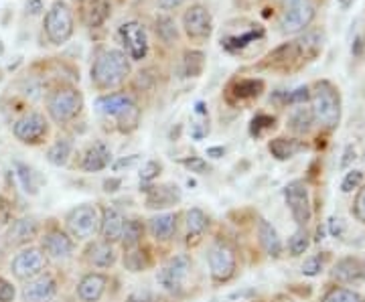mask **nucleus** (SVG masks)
<instances>
[{
  "instance_id": "obj_26",
  "label": "nucleus",
  "mask_w": 365,
  "mask_h": 302,
  "mask_svg": "<svg viewBox=\"0 0 365 302\" xmlns=\"http://www.w3.org/2000/svg\"><path fill=\"white\" fill-rule=\"evenodd\" d=\"M150 234L155 239H160V241H167L173 237L175 229H177V217L173 213H163V215H157L150 219Z\"/></svg>"
},
{
  "instance_id": "obj_50",
  "label": "nucleus",
  "mask_w": 365,
  "mask_h": 302,
  "mask_svg": "<svg viewBox=\"0 0 365 302\" xmlns=\"http://www.w3.org/2000/svg\"><path fill=\"white\" fill-rule=\"evenodd\" d=\"M157 2L158 9H163V11H175L182 4V0H157Z\"/></svg>"
},
{
  "instance_id": "obj_1",
  "label": "nucleus",
  "mask_w": 365,
  "mask_h": 302,
  "mask_svg": "<svg viewBox=\"0 0 365 302\" xmlns=\"http://www.w3.org/2000/svg\"><path fill=\"white\" fill-rule=\"evenodd\" d=\"M130 73V63L126 53L118 49H104L91 66V81L100 90L118 88Z\"/></svg>"
},
{
  "instance_id": "obj_40",
  "label": "nucleus",
  "mask_w": 365,
  "mask_h": 302,
  "mask_svg": "<svg viewBox=\"0 0 365 302\" xmlns=\"http://www.w3.org/2000/svg\"><path fill=\"white\" fill-rule=\"evenodd\" d=\"M274 122H276V120H274L272 116H266V114H260V116H256V118L252 120V128H250L252 136H260L264 130H268V128H274Z\"/></svg>"
},
{
  "instance_id": "obj_16",
  "label": "nucleus",
  "mask_w": 365,
  "mask_h": 302,
  "mask_svg": "<svg viewBox=\"0 0 365 302\" xmlns=\"http://www.w3.org/2000/svg\"><path fill=\"white\" fill-rule=\"evenodd\" d=\"M146 191V205L150 209H163L170 207L181 199V191L175 184H163V187H148Z\"/></svg>"
},
{
  "instance_id": "obj_31",
  "label": "nucleus",
  "mask_w": 365,
  "mask_h": 302,
  "mask_svg": "<svg viewBox=\"0 0 365 302\" xmlns=\"http://www.w3.org/2000/svg\"><path fill=\"white\" fill-rule=\"evenodd\" d=\"M264 92V81L262 79H242L234 85V93L240 100L258 98Z\"/></svg>"
},
{
  "instance_id": "obj_47",
  "label": "nucleus",
  "mask_w": 365,
  "mask_h": 302,
  "mask_svg": "<svg viewBox=\"0 0 365 302\" xmlns=\"http://www.w3.org/2000/svg\"><path fill=\"white\" fill-rule=\"evenodd\" d=\"M158 172H160V165L155 162V160H150V162L144 165V169L140 171V179H143V181H153Z\"/></svg>"
},
{
  "instance_id": "obj_15",
  "label": "nucleus",
  "mask_w": 365,
  "mask_h": 302,
  "mask_svg": "<svg viewBox=\"0 0 365 302\" xmlns=\"http://www.w3.org/2000/svg\"><path fill=\"white\" fill-rule=\"evenodd\" d=\"M57 294V284L51 276H37L26 282L23 288V301L25 302H51Z\"/></svg>"
},
{
  "instance_id": "obj_11",
  "label": "nucleus",
  "mask_w": 365,
  "mask_h": 302,
  "mask_svg": "<svg viewBox=\"0 0 365 302\" xmlns=\"http://www.w3.org/2000/svg\"><path fill=\"white\" fill-rule=\"evenodd\" d=\"M98 224H100L98 211L91 205H79L67 217V229H69L71 236L78 237V239H90L96 234Z\"/></svg>"
},
{
  "instance_id": "obj_43",
  "label": "nucleus",
  "mask_w": 365,
  "mask_h": 302,
  "mask_svg": "<svg viewBox=\"0 0 365 302\" xmlns=\"http://www.w3.org/2000/svg\"><path fill=\"white\" fill-rule=\"evenodd\" d=\"M353 215L365 224V187L364 189H359V193H357V197H355V203H353Z\"/></svg>"
},
{
  "instance_id": "obj_4",
  "label": "nucleus",
  "mask_w": 365,
  "mask_h": 302,
  "mask_svg": "<svg viewBox=\"0 0 365 302\" xmlns=\"http://www.w3.org/2000/svg\"><path fill=\"white\" fill-rule=\"evenodd\" d=\"M45 35L53 45H63L73 35V13L66 0H55L45 14Z\"/></svg>"
},
{
  "instance_id": "obj_39",
  "label": "nucleus",
  "mask_w": 365,
  "mask_h": 302,
  "mask_svg": "<svg viewBox=\"0 0 365 302\" xmlns=\"http://www.w3.org/2000/svg\"><path fill=\"white\" fill-rule=\"evenodd\" d=\"M16 177H19V181H21V184H23V189H25L26 193H31V195H35V193H37V184L33 183L35 172L31 171L26 165L16 162Z\"/></svg>"
},
{
  "instance_id": "obj_49",
  "label": "nucleus",
  "mask_w": 365,
  "mask_h": 302,
  "mask_svg": "<svg viewBox=\"0 0 365 302\" xmlns=\"http://www.w3.org/2000/svg\"><path fill=\"white\" fill-rule=\"evenodd\" d=\"M343 229H345L343 219H339V217H331V219H329V231H331V236L341 237L343 236Z\"/></svg>"
},
{
  "instance_id": "obj_52",
  "label": "nucleus",
  "mask_w": 365,
  "mask_h": 302,
  "mask_svg": "<svg viewBox=\"0 0 365 302\" xmlns=\"http://www.w3.org/2000/svg\"><path fill=\"white\" fill-rule=\"evenodd\" d=\"M43 11V4H41V0H31L29 4H26V13L31 14H37Z\"/></svg>"
},
{
  "instance_id": "obj_27",
  "label": "nucleus",
  "mask_w": 365,
  "mask_h": 302,
  "mask_svg": "<svg viewBox=\"0 0 365 302\" xmlns=\"http://www.w3.org/2000/svg\"><path fill=\"white\" fill-rule=\"evenodd\" d=\"M88 258H90V262L93 266H98V268H110V266H114L116 262V254H114V248H112V244H108V241H100V244H93L90 250H88Z\"/></svg>"
},
{
  "instance_id": "obj_6",
  "label": "nucleus",
  "mask_w": 365,
  "mask_h": 302,
  "mask_svg": "<svg viewBox=\"0 0 365 302\" xmlns=\"http://www.w3.org/2000/svg\"><path fill=\"white\" fill-rule=\"evenodd\" d=\"M81 105H83V98L73 88H61V90L53 92L47 100L49 116L59 124H66L69 120L76 118L81 112Z\"/></svg>"
},
{
  "instance_id": "obj_29",
  "label": "nucleus",
  "mask_w": 365,
  "mask_h": 302,
  "mask_svg": "<svg viewBox=\"0 0 365 302\" xmlns=\"http://www.w3.org/2000/svg\"><path fill=\"white\" fill-rule=\"evenodd\" d=\"M262 37H264V31H262L260 26H256V28H252V31L244 33V35H234V37L222 39V47L227 49V51H240V49L248 47L250 43H254L256 39H262Z\"/></svg>"
},
{
  "instance_id": "obj_30",
  "label": "nucleus",
  "mask_w": 365,
  "mask_h": 302,
  "mask_svg": "<svg viewBox=\"0 0 365 302\" xmlns=\"http://www.w3.org/2000/svg\"><path fill=\"white\" fill-rule=\"evenodd\" d=\"M203 66H205V55L201 51H187L182 55V76L185 78L201 76Z\"/></svg>"
},
{
  "instance_id": "obj_28",
  "label": "nucleus",
  "mask_w": 365,
  "mask_h": 302,
  "mask_svg": "<svg viewBox=\"0 0 365 302\" xmlns=\"http://www.w3.org/2000/svg\"><path fill=\"white\" fill-rule=\"evenodd\" d=\"M268 148H270V152H272L274 158H278V160H288V158H292L297 152L302 150V145L297 142V140H292V138L280 136V138L270 140Z\"/></svg>"
},
{
  "instance_id": "obj_22",
  "label": "nucleus",
  "mask_w": 365,
  "mask_h": 302,
  "mask_svg": "<svg viewBox=\"0 0 365 302\" xmlns=\"http://www.w3.org/2000/svg\"><path fill=\"white\" fill-rule=\"evenodd\" d=\"M37 231H39V227H37L35 219H26V217L16 219L11 227V231H9V244H14V246L26 244L37 236Z\"/></svg>"
},
{
  "instance_id": "obj_3",
  "label": "nucleus",
  "mask_w": 365,
  "mask_h": 302,
  "mask_svg": "<svg viewBox=\"0 0 365 302\" xmlns=\"http://www.w3.org/2000/svg\"><path fill=\"white\" fill-rule=\"evenodd\" d=\"M96 108L106 116L116 118L120 122V130L130 132L138 126V108L132 102L130 95H126V93L102 95V98H98Z\"/></svg>"
},
{
  "instance_id": "obj_32",
  "label": "nucleus",
  "mask_w": 365,
  "mask_h": 302,
  "mask_svg": "<svg viewBox=\"0 0 365 302\" xmlns=\"http://www.w3.org/2000/svg\"><path fill=\"white\" fill-rule=\"evenodd\" d=\"M187 229H189V239L203 236V231L207 229V215L201 209L187 211Z\"/></svg>"
},
{
  "instance_id": "obj_48",
  "label": "nucleus",
  "mask_w": 365,
  "mask_h": 302,
  "mask_svg": "<svg viewBox=\"0 0 365 302\" xmlns=\"http://www.w3.org/2000/svg\"><path fill=\"white\" fill-rule=\"evenodd\" d=\"M14 301V286L11 282H6L4 278H0V302H13Z\"/></svg>"
},
{
  "instance_id": "obj_54",
  "label": "nucleus",
  "mask_w": 365,
  "mask_h": 302,
  "mask_svg": "<svg viewBox=\"0 0 365 302\" xmlns=\"http://www.w3.org/2000/svg\"><path fill=\"white\" fill-rule=\"evenodd\" d=\"M223 152H225V150H223L222 146H213V148H207V155L213 158H222Z\"/></svg>"
},
{
  "instance_id": "obj_53",
  "label": "nucleus",
  "mask_w": 365,
  "mask_h": 302,
  "mask_svg": "<svg viewBox=\"0 0 365 302\" xmlns=\"http://www.w3.org/2000/svg\"><path fill=\"white\" fill-rule=\"evenodd\" d=\"M128 302H150V296H148V292H136L128 298Z\"/></svg>"
},
{
  "instance_id": "obj_38",
  "label": "nucleus",
  "mask_w": 365,
  "mask_h": 302,
  "mask_svg": "<svg viewBox=\"0 0 365 302\" xmlns=\"http://www.w3.org/2000/svg\"><path fill=\"white\" fill-rule=\"evenodd\" d=\"M309 248V234H307V229L304 227H300L299 231L294 234V236L290 237V241H288V250L292 256H300V254H304Z\"/></svg>"
},
{
  "instance_id": "obj_56",
  "label": "nucleus",
  "mask_w": 365,
  "mask_h": 302,
  "mask_svg": "<svg viewBox=\"0 0 365 302\" xmlns=\"http://www.w3.org/2000/svg\"><path fill=\"white\" fill-rule=\"evenodd\" d=\"M337 2H339V6L343 9V11H349L357 0H337Z\"/></svg>"
},
{
  "instance_id": "obj_13",
  "label": "nucleus",
  "mask_w": 365,
  "mask_h": 302,
  "mask_svg": "<svg viewBox=\"0 0 365 302\" xmlns=\"http://www.w3.org/2000/svg\"><path fill=\"white\" fill-rule=\"evenodd\" d=\"M13 132L16 140H21L23 145H37L47 134V120L37 112H31V114H25L23 118L14 122Z\"/></svg>"
},
{
  "instance_id": "obj_37",
  "label": "nucleus",
  "mask_w": 365,
  "mask_h": 302,
  "mask_svg": "<svg viewBox=\"0 0 365 302\" xmlns=\"http://www.w3.org/2000/svg\"><path fill=\"white\" fill-rule=\"evenodd\" d=\"M323 302H365L361 294L349 288H331L325 294Z\"/></svg>"
},
{
  "instance_id": "obj_51",
  "label": "nucleus",
  "mask_w": 365,
  "mask_h": 302,
  "mask_svg": "<svg viewBox=\"0 0 365 302\" xmlns=\"http://www.w3.org/2000/svg\"><path fill=\"white\" fill-rule=\"evenodd\" d=\"M134 162H138V155H132L128 158H120L116 165H114V171H120L122 167H132Z\"/></svg>"
},
{
  "instance_id": "obj_34",
  "label": "nucleus",
  "mask_w": 365,
  "mask_h": 302,
  "mask_svg": "<svg viewBox=\"0 0 365 302\" xmlns=\"http://www.w3.org/2000/svg\"><path fill=\"white\" fill-rule=\"evenodd\" d=\"M313 120L314 118H313L311 108H299V110L290 116V120H288V126H290V130L302 134V132H309L311 124H313Z\"/></svg>"
},
{
  "instance_id": "obj_45",
  "label": "nucleus",
  "mask_w": 365,
  "mask_h": 302,
  "mask_svg": "<svg viewBox=\"0 0 365 302\" xmlns=\"http://www.w3.org/2000/svg\"><path fill=\"white\" fill-rule=\"evenodd\" d=\"M126 266L130 268L132 272H140L144 266H146V262H143V256H140V251H130L128 256H126Z\"/></svg>"
},
{
  "instance_id": "obj_35",
  "label": "nucleus",
  "mask_w": 365,
  "mask_h": 302,
  "mask_svg": "<svg viewBox=\"0 0 365 302\" xmlns=\"http://www.w3.org/2000/svg\"><path fill=\"white\" fill-rule=\"evenodd\" d=\"M143 224L140 222H126L124 225V234H122V241H124V248L126 250H134L138 244H140V239H143Z\"/></svg>"
},
{
  "instance_id": "obj_7",
  "label": "nucleus",
  "mask_w": 365,
  "mask_h": 302,
  "mask_svg": "<svg viewBox=\"0 0 365 302\" xmlns=\"http://www.w3.org/2000/svg\"><path fill=\"white\" fill-rule=\"evenodd\" d=\"M118 35L120 41L124 45V51L126 55L134 59V61H140L146 57L148 53V35H146V28L143 23L138 21H128L118 28Z\"/></svg>"
},
{
  "instance_id": "obj_24",
  "label": "nucleus",
  "mask_w": 365,
  "mask_h": 302,
  "mask_svg": "<svg viewBox=\"0 0 365 302\" xmlns=\"http://www.w3.org/2000/svg\"><path fill=\"white\" fill-rule=\"evenodd\" d=\"M258 237H260V244L264 251L272 258H278L280 251H282V244H280V237L276 234L272 225L268 224L266 219H260L258 224Z\"/></svg>"
},
{
  "instance_id": "obj_12",
  "label": "nucleus",
  "mask_w": 365,
  "mask_h": 302,
  "mask_svg": "<svg viewBox=\"0 0 365 302\" xmlns=\"http://www.w3.org/2000/svg\"><path fill=\"white\" fill-rule=\"evenodd\" d=\"M11 270L16 278L21 280H33L43 274L45 270V256L43 251L37 248H29V250L19 251L14 256L13 264H11Z\"/></svg>"
},
{
  "instance_id": "obj_42",
  "label": "nucleus",
  "mask_w": 365,
  "mask_h": 302,
  "mask_svg": "<svg viewBox=\"0 0 365 302\" xmlns=\"http://www.w3.org/2000/svg\"><path fill=\"white\" fill-rule=\"evenodd\" d=\"M182 165L189 169L191 172H199V175H205V172H209L211 169H209V165L203 160V158L199 157H191V158H185V160H181Z\"/></svg>"
},
{
  "instance_id": "obj_25",
  "label": "nucleus",
  "mask_w": 365,
  "mask_h": 302,
  "mask_svg": "<svg viewBox=\"0 0 365 302\" xmlns=\"http://www.w3.org/2000/svg\"><path fill=\"white\" fill-rule=\"evenodd\" d=\"M108 162H110V150L106 148V145L98 142V145H93L90 150L86 152L81 167H83V171L98 172L102 171V169H106Z\"/></svg>"
},
{
  "instance_id": "obj_2",
  "label": "nucleus",
  "mask_w": 365,
  "mask_h": 302,
  "mask_svg": "<svg viewBox=\"0 0 365 302\" xmlns=\"http://www.w3.org/2000/svg\"><path fill=\"white\" fill-rule=\"evenodd\" d=\"M311 112H313V118L325 126L329 130L337 128L341 120V98L337 88L331 83V81H319L314 85L313 93H311Z\"/></svg>"
},
{
  "instance_id": "obj_23",
  "label": "nucleus",
  "mask_w": 365,
  "mask_h": 302,
  "mask_svg": "<svg viewBox=\"0 0 365 302\" xmlns=\"http://www.w3.org/2000/svg\"><path fill=\"white\" fill-rule=\"evenodd\" d=\"M333 276L341 282H357L365 276L364 264L355 258H345V260L337 262L335 270H333Z\"/></svg>"
},
{
  "instance_id": "obj_20",
  "label": "nucleus",
  "mask_w": 365,
  "mask_h": 302,
  "mask_svg": "<svg viewBox=\"0 0 365 302\" xmlns=\"http://www.w3.org/2000/svg\"><path fill=\"white\" fill-rule=\"evenodd\" d=\"M106 290V276L102 274H88L79 282L78 294L83 302H98Z\"/></svg>"
},
{
  "instance_id": "obj_55",
  "label": "nucleus",
  "mask_w": 365,
  "mask_h": 302,
  "mask_svg": "<svg viewBox=\"0 0 365 302\" xmlns=\"http://www.w3.org/2000/svg\"><path fill=\"white\" fill-rule=\"evenodd\" d=\"M118 184H120V181H118V179H112V181H106L104 187H106V191L110 193V191H116Z\"/></svg>"
},
{
  "instance_id": "obj_41",
  "label": "nucleus",
  "mask_w": 365,
  "mask_h": 302,
  "mask_svg": "<svg viewBox=\"0 0 365 302\" xmlns=\"http://www.w3.org/2000/svg\"><path fill=\"white\" fill-rule=\"evenodd\" d=\"M364 181V172L361 171H349L345 175L343 183H341V191L343 193H351L353 189H357L359 184Z\"/></svg>"
},
{
  "instance_id": "obj_21",
  "label": "nucleus",
  "mask_w": 365,
  "mask_h": 302,
  "mask_svg": "<svg viewBox=\"0 0 365 302\" xmlns=\"http://www.w3.org/2000/svg\"><path fill=\"white\" fill-rule=\"evenodd\" d=\"M110 0H88L83 6V23L93 28V26L104 25L110 16Z\"/></svg>"
},
{
  "instance_id": "obj_36",
  "label": "nucleus",
  "mask_w": 365,
  "mask_h": 302,
  "mask_svg": "<svg viewBox=\"0 0 365 302\" xmlns=\"http://www.w3.org/2000/svg\"><path fill=\"white\" fill-rule=\"evenodd\" d=\"M157 35L160 41L165 43H175L179 39V31H177V23L170 16H158L157 19Z\"/></svg>"
},
{
  "instance_id": "obj_44",
  "label": "nucleus",
  "mask_w": 365,
  "mask_h": 302,
  "mask_svg": "<svg viewBox=\"0 0 365 302\" xmlns=\"http://www.w3.org/2000/svg\"><path fill=\"white\" fill-rule=\"evenodd\" d=\"M321 268H323V260L319 258V256H314V258H309L304 266H302V272L307 274V276H314V274H319L321 272Z\"/></svg>"
},
{
  "instance_id": "obj_5",
  "label": "nucleus",
  "mask_w": 365,
  "mask_h": 302,
  "mask_svg": "<svg viewBox=\"0 0 365 302\" xmlns=\"http://www.w3.org/2000/svg\"><path fill=\"white\" fill-rule=\"evenodd\" d=\"M282 14H280V31L284 35H297L307 31L314 21L313 0H280Z\"/></svg>"
},
{
  "instance_id": "obj_14",
  "label": "nucleus",
  "mask_w": 365,
  "mask_h": 302,
  "mask_svg": "<svg viewBox=\"0 0 365 302\" xmlns=\"http://www.w3.org/2000/svg\"><path fill=\"white\" fill-rule=\"evenodd\" d=\"M209 270H211L213 280L217 282H225L234 276L235 256L232 248H227L225 244H215L209 250Z\"/></svg>"
},
{
  "instance_id": "obj_8",
  "label": "nucleus",
  "mask_w": 365,
  "mask_h": 302,
  "mask_svg": "<svg viewBox=\"0 0 365 302\" xmlns=\"http://www.w3.org/2000/svg\"><path fill=\"white\" fill-rule=\"evenodd\" d=\"M191 272V260L189 256H175L169 262L163 266V270L158 272V284L169 292H181L182 284L187 282V276Z\"/></svg>"
},
{
  "instance_id": "obj_46",
  "label": "nucleus",
  "mask_w": 365,
  "mask_h": 302,
  "mask_svg": "<svg viewBox=\"0 0 365 302\" xmlns=\"http://www.w3.org/2000/svg\"><path fill=\"white\" fill-rule=\"evenodd\" d=\"M309 98H311L309 88H299V90H294V92L287 93L288 104H302V102H307Z\"/></svg>"
},
{
  "instance_id": "obj_33",
  "label": "nucleus",
  "mask_w": 365,
  "mask_h": 302,
  "mask_svg": "<svg viewBox=\"0 0 365 302\" xmlns=\"http://www.w3.org/2000/svg\"><path fill=\"white\" fill-rule=\"evenodd\" d=\"M69 155H71V142H69L67 138H61V140H57V142L49 148L47 158H49V162L55 165V167H63L67 160H69Z\"/></svg>"
},
{
  "instance_id": "obj_18",
  "label": "nucleus",
  "mask_w": 365,
  "mask_h": 302,
  "mask_svg": "<svg viewBox=\"0 0 365 302\" xmlns=\"http://www.w3.org/2000/svg\"><path fill=\"white\" fill-rule=\"evenodd\" d=\"M43 250L53 260H67L73 251V241L63 231H51L43 237Z\"/></svg>"
},
{
  "instance_id": "obj_17",
  "label": "nucleus",
  "mask_w": 365,
  "mask_h": 302,
  "mask_svg": "<svg viewBox=\"0 0 365 302\" xmlns=\"http://www.w3.org/2000/svg\"><path fill=\"white\" fill-rule=\"evenodd\" d=\"M124 215L120 213L114 207H106L104 213H102V222H100V231H102V237L108 244H114L118 239H122V234H124Z\"/></svg>"
},
{
  "instance_id": "obj_10",
  "label": "nucleus",
  "mask_w": 365,
  "mask_h": 302,
  "mask_svg": "<svg viewBox=\"0 0 365 302\" xmlns=\"http://www.w3.org/2000/svg\"><path fill=\"white\" fill-rule=\"evenodd\" d=\"M185 33L195 41H205L213 33V16L203 4H193L187 13L182 14Z\"/></svg>"
},
{
  "instance_id": "obj_9",
  "label": "nucleus",
  "mask_w": 365,
  "mask_h": 302,
  "mask_svg": "<svg viewBox=\"0 0 365 302\" xmlns=\"http://www.w3.org/2000/svg\"><path fill=\"white\" fill-rule=\"evenodd\" d=\"M284 199H287V205L294 222L304 227V225L311 222V201H309V191H307V184L302 181H294V183L287 184L284 189Z\"/></svg>"
},
{
  "instance_id": "obj_19",
  "label": "nucleus",
  "mask_w": 365,
  "mask_h": 302,
  "mask_svg": "<svg viewBox=\"0 0 365 302\" xmlns=\"http://www.w3.org/2000/svg\"><path fill=\"white\" fill-rule=\"evenodd\" d=\"M302 57H304V53L300 49L299 41H290V43L280 45L278 49H274V51L268 55V63L274 67H288L290 63L302 59Z\"/></svg>"
}]
</instances>
